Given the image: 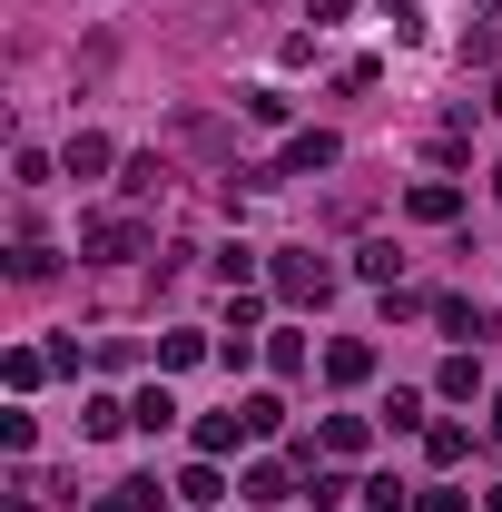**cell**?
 Instances as JSON below:
<instances>
[{"label":"cell","mask_w":502,"mask_h":512,"mask_svg":"<svg viewBox=\"0 0 502 512\" xmlns=\"http://www.w3.org/2000/svg\"><path fill=\"white\" fill-rule=\"evenodd\" d=\"M266 286H276V306H325V296H335V266L315 247H276L266 256Z\"/></svg>","instance_id":"1"},{"label":"cell","mask_w":502,"mask_h":512,"mask_svg":"<svg viewBox=\"0 0 502 512\" xmlns=\"http://www.w3.org/2000/svg\"><path fill=\"white\" fill-rule=\"evenodd\" d=\"M79 256H89V266H128V256H148V217H138V207L89 217V227H79Z\"/></svg>","instance_id":"2"},{"label":"cell","mask_w":502,"mask_h":512,"mask_svg":"<svg viewBox=\"0 0 502 512\" xmlns=\"http://www.w3.org/2000/svg\"><path fill=\"white\" fill-rule=\"evenodd\" d=\"M345 148H335V128H296L286 148H276V168H256V188H286V178H325Z\"/></svg>","instance_id":"3"},{"label":"cell","mask_w":502,"mask_h":512,"mask_svg":"<svg viewBox=\"0 0 502 512\" xmlns=\"http://www.w3.org/2000/svg\"><path fill=\"white\" fill-rule=\"evenodd\" d=\"M434 316H443V335H453V345H483V335H502V316H483L473 296H434Z\"/></svg>","instance_id":"4"},{"label":"cell","mask_w":502,"mask_h":512,"mask_svg":"<svg viewBox=\"0 0 502 512\" xmlns=\"http://www.w3.org/2000/svg\"><path fill=\"white\" fill-rule=\"evenodd\" d=\"M404 217H424V227H453V217H463V188H453V178H424V188H404Z\"/></svg>","instance_id":"5"},{"label":"cell","mask_w":502,"mask_h":512,"mask_svg":"<svg viewBox=\"0 0 502 512\" xmlns=\"http://www.w3.org/2000/svg\"><path fill=\"white\" fill-rule=\"evenodd\" d=\"M158 188H168V158H158V148H138V158H119V197H128V207H148Z\"/></svg>","instance_id":"6"},{"label":"cell","mask_w":502,"mask_h":512,"mask_svg":"<svg viewBox=\"0 0 502 512\" xmlns=\"http://www.w3.org/2000/svg\"><path fill=\"white\" fill-rule=\"evenodd\" d=\"M365 444H375V424H365V414H325V434H315V453H335V463H355Z\"/></svg>","instance_id":"7"},{"label":"cell","mask_w":502,"mask_h":512,"mask_svg":"<svg viewBox=\"0 0 502 512\" xmlns=\"http://www.w3.org/2000/svg\"><path fill=\"white\" fill-rule=\"evenodd\" d=\"M355 276H365V286H404V256H394V237H365V247H355Z\"/></svg>","instance_id":"8"},{"label":"cell","mask_w":502,"mask_h":512,"mask_svg":"<svg viewBox=\"0 0 502 512\" xmlns=\"http://www.w3.org/2000/svg\"><path fill=\"white\" fill-rule=\"evenodd\" d=\"M128 424H138V434H168V424H178V394H168V384H138Z\"/></svg>","instance_id":"9"},{"label":"cell","mask_w":502,"mask_h":512,"mask_svg":"<svg viewBox=\"0 0 502 512\" xmlns=\"http://www.w3.org/2000/svg\"><path fill=\"white\" fill-rule=\"evenodd\" d=\"M109 158H119V148H109L99 128H79V138H69V148H60V168H69V178H99Z\"/></svg>","instance_id":"10"},{"label":"cell","mask_w":502,"mask_h":512,"mask_svg":"<svg viewBox=\"0 0 502 512\" xmlns=\"http://www.w3.org/2000/svg\"><path fill=\"white\" fill-rule=\"evenodd\" d=\"M325 375H335V384H365V375H375V345H365V335L325 345Z\"/></svg>","instance_id":"11"},{"label":"cell","mask_w":502,"mask_h":512,"mask_svg":"<svg viewBox=\"0 0 502 512\" xmlns=\"http://www.w3.org/2000/svg\"><path fill=\"white\" fill-rule=\"evenodd\" d=\"M0 375H10V394H30V384L60 375V365H50V345H10V365H0Z\"/></svg>","instance_id":"12"},{"label":"cell","mask_w":502,"mask_h":512,"mask_svg":"<svg viewBox=\"0 0 502 512\" xmlns=\"http://www.w3.org/2000/svg\"><path fill=\"white\" fill-rule=\"evenodd\" d=\"M247 444V414H197V453H237Z\"/></svg>","instance_id":"13"},{"label":"cell","mask_w":502,"mask_h":512,"mask_svg":"<svg viewBox=\"0 0 502 512\" xmlns=\"http://www.w3.org/2000/svg\"><path fill=\"white\" fill-rule=\"evenodd\" d=\"M217 493H227V483H217V453H197L188 473H178V503H197V512H207Z\"/></svg>","instance_id":"14"},{"label":"cell","mask_w":502,"mask_h":512,"mask_svg":"<svg viewBox=\"0 0 502 512\" xmlns=\"http://www.w3.org/2000/svg\"><path fill=\"white\" fill-rule=\"evenodd\" d=\"M119 424H128L119 394H89V404H79V434H89V444H99V434H119Z\"/></svg>","instance_id":"15"},{"label":"cell","mask_w":502,"mask_h":512,"mask_svg":"<svg viewBox=\"0 0 502 512\" xmlns=\"http://www.w3.org/2000/svg\"><path fill=\"white\" fill-rule=\"evenodd\" d=\"M197 355H207V335H197V325H178V335H158V365H168V375H188Z\"/></svg>","instance_id":"16"},{"label":"cell","mask_w":502,"mask_h":512,"mask_svg":"<svg viewBox=\"0 0 502 512\" xmlns=\"http://www.w3.org/2000/svg\"><path fill=\"white\" fill-rule=\"evenodd\" d=\"M434 394H453V404H473V394H483V365H473V355H453V365L434 375Z\"/></svg>","instance_id":"17"},{"label":"cell","mask_w":502,"mask_h":512,"mask_svg":"<svg viewBox=\"0 0 502 512\" xmlns=\"http://www.w3.org/2000/svg\"><path fill=\"white\" fill-rule=\"evenodd\" d=\"M50 266H60V256L40 247V237H20V247H10V276H20V286H40V276H50Z\"/></svg>","instance_id":"18"},{"label":"cell","mask_w":502,"mask_h":512,"mask_svg":"<svg viewBox=\"0 0 502 512\" xmlns=\"http://www.w3.org/2000/svg\"><path fill=\"white\" fill-rule=\"evenodd\" d=\"M296 483H286V463H247V503H286Z\"/></svg>","instance_id":"19"},{"label":"cell","mask_w":502,"mask_h":512,"mask_svg":"<svg viewBox=\"0 0 502 512\" xmlns=\"http://www.w3.org/2000/svg\"><path fill=\"white\" fill-rule=\"evenodd\" d=\"M424 453H434V463H463V453H473V424H434Z\"/></svg>","instance_id":"20"},{"label":"cell","mask_w":502,"mask_h":512,"mask_svg":"<svg viewBox=\"0 0 502 512\" xmlns=\"http://www.w3.org/2000/svg\"><path fill=\"white\" fill-rule=\"evenodd\" d=\"M256 266H266V256H256V247H247V237H237V247H217V276H227V286H247Z\"/></svg>","instance_id":"21"},{"label":"cell","mask_w":502,"mask_h":512,"mask_svg":"<svg viewBox=\"0 0 502 512\" xmlns=\"http://www.w3.org/2000/svg\"><path fill=\"white\" fill-rule=\"evenodd\" d=\"M414 503V483H394V473H375V483H365V512H404Z\"/></svg>","instance_id":"22"},{"label":"cell","mask_w":502,"mask_h":512,"mask_svg":"<svg viewBox=\"0 0 502 512\" xmlns=\"http://www.w3.org/2000/svg\"><path fill=\"white\" fill-rule=\"evenodd\" d=\"M266 365L276 375H306V335H266Z\"/></svg>","instance_id":"23"},{"label":"cell","mask_w":502,"mask_h":512,"mask_svg":"<svg viewBox=\"0 0 502 512\" xmlns=\"http://www.w3.org/2000/svg\"><path fill=\"white\" fill-rule=\"evenodd\" d=\"M237 414H247V434H276V424H286V404H276V394H247Z\"/></svg>","instance_id":"24"},{"label":"cell","mask_w":502,"mask_h":512,"mask_svg":"<svg viewBox=\"0 0 502 512\" xmlns=\"http://www.w3.org/2000/svg\"><path fill=\"white\" fill-rule=\"evenodd\" d=\"M306 493H315V512H335L345 493H365V483H345V473H306Z\"/></svg>","instance_id":"25"},{"label":"cell","mask_w":502,"mask_h":512,"mask_svg":"<svg viewBox=\"0 0 502 512\" xmlns=\"http://www.w3.org/2000/svg\"><path fill=\"white\" fill-rule=\"evenodd\" d=\"M247 119L256 128H286V89H247Z\"/></svg>","instance_id":"26"},{"label":"cell","mask_w":502,"mask_h":512,"mask_svg":"<svg viewBox=\"0 0 502 512\" xmlns=\"http://www.w3.org/2000/svg\"><path fill=\"white\" fill-rule=\"evenodd\" d=\"M256 316H266V306H256L247 286H237V296H227V325H217V335H256Z\"/></svg>","instance_id":"27"},{"label":"cell","mask_w":502,"mask_h":512,"mask_svg":"<svg viewBox=\"0 0 502 512\" xmlns=\"http://www.w3.org/2000/svg\"><path fill=\"white\" fill-rule=\"evenodd\" d=\"M384 20H394V40H424V0H384Z\"/></svg>","instance_id":"28"},{"label":"cell","mask_w":502,"mask_h":512,"mask_svg":"<svg viewBox=\"0 0 502 512\" xmlns=\"http://www.w3.org/2000/svg\"><path fill=\"white\" fill-rule=\"evenodd\" d=\"M414 512H463V493H453V483H424V493H414Z\"/></svg>","instance_id":"29"},{"label":"cell","mask_w":502,"mask_h":512,"mask_svg":"<svg viewBox=\"0 0 502 512\" xmlns=\"http://www.w3.org/2000/svg\"><path fill=\"white\" fill-rule=\"evenodd\" d=\"M89 512H148V503H138V493H128V483H119V493H109V503H89Z\"/></svg>","instance_id":"30"},{"label":"cell","mask_w":502,"mask_h":512,"mask_svg":"<svg viewBox=\"0 0 502 512\" xmlns=\"http://www.w3.org/2000/svg\"><path fill=\"white\" fill-rule=\"evenodd\" d=\"M345 10H355V0H315V30H335V20H345Z\"/></svg>","instance_id":"31"},{"label":"cell","mask_w":502,"mask_h":512,"mask_svg":"<svg viewBox=\"0 0 502 512\" xmlns=\"http://www.w3.org/2000/svg\"><path fill=\"white\" fill-rule=\"evenodd\" d=\"M483 434H493V444H502V394H493V414H483Z\"/></svg>","instance_id":"32"},{"label":"cell","mask_w":502,"mask_h":512,"mask_svg":"<svg viewBox=\"0 0 502 512\" xmlns=\"http://www.w3.org/2000/svg\"><path fill=\"white\" fill-rule=\"evenodd\" d=\"M483 109H502V79H493V99H483Z\"/></svg>","instance_id":"33"},{"label":"cell","mask_w":502,"mask_h":512,"mask_svg":"<svg viewBox=\"0 0 502 512\" xmlns=\"http://www.w3.org/2000/svg\"><path fill=\"white\" fill-rule=\"evenodd\" d=\"M493 197H502V168H493Z\"/></svg>","instance_id":"34"},{"label":"cell","mask_w":502,"mask_h":512,"mask_svg":"<svg viewBox=\"0 0 502 512\" xmlns=\"http://www.w3.org/2000/svg\"><path fill=\"white\" fill-rule=\"evenodd\" d=\"M483 10H502V0H483Z\"/></svg>","instance_id":"35"}]
</instances>
